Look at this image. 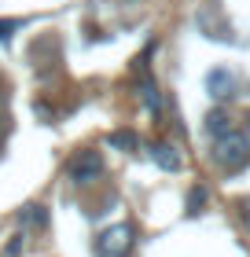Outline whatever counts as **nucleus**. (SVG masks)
Here are the masks:
<instances>
[{
  "mask_svg": "<svg viewBox=\"0 0 250 257\" xmlns=\"http://www.w3.org/2000/svg\"><path fill=\"white\" fill-rule=\"evenodd\" d=\"M213 162L221 169H239L250 162V140L243 133H228L221 140H213Z\"/></svg>",
  "mask_w": 250,
  "mask_h": 257,
  "instance_id": "obj_1",
  "label": "nucleus"
},
{
  "mask_svg": "<svg viewBox=\"0 0 250 257\" xmlns=\"http://www.w3.org/2000/svg\"><path fill=\"white\" fill-rule=\"evenodd\" d=\"M66 177L74 184L100 180L103 177V155H100V151H77V155L70 158V166H66Z\"/></svg>",
  "mask_w": 250,
  "mask_h": 257,
  "instance_id": "obj_2",
  "label": "nucleus"
},
{
  "mask_svg": "<svg viewBox=\"0 0 250 257\" xmlns=\"http://www.w3.org/2000/svg\"><path fill=\"white\" fill-rule=\"evenodd\" d=\"M129 246H133V228H129V224H114V228L100 231L96 253L100 257H125Z\"/></svg>",
  "mask_w": 250,
  "mask_h": 257,
  "instance_id": "obj_3",
  "label": "nucleus"
},
{
  "mask_svg": "<svg viewBox=\"0 0 250 257\" xmlns=\"http://www.w3.org/2000/svg\"><path fill=\"white\" fill-rule=\"evenodd\" d=\"M206 88H210V96L224 99V96H232V92H235V77L228 74V70H210V77H206Z\"/></svg>",
  "mask_w": 250,
  "mask_h": 257,
  "instance_id": "obj_4",
  "label": "nucleus"
},
{
  "mask_svg": "<svg viewBox=\"0 0 250 257\" xmlns=\"http://www.w3.org/2000/svg\"><path fill=\"white\" fill-rule=\"evenodd\" d=\"M151 158H154V166L165 169V173H177V169H181V155H177L173 144H154V147H151Z\"/></svg>",
  "mask_w": 250,
  "mask_h": 257,
  "instance_id": "obj_5",
  "label": "nucleus"
},
{
  "mask_svg": "<svg viewBox=\"0 0 250 257\" xmlns=\"http://www.w3.org/2000/svg\"><path fill=\"white\" fill-rule=\"evenodd\" d=\"M206 133H210L213 140L235 133V121L228 118V110H210V114H206Z\"/></svg>",
  "mask_w": 250,
  "mask_h": 257,
  "instance_id": "obj_6",
  "label": "nucleus"
},
{
  "mask_svg": "<svg viewBox=\"0 0 250 257\" xmlns=\"http://www.w3.org/2000/svg\"><path fill=\"white\" fill-rule=\"evenodd\" d=\"M19 224H22V231H44V228H48V209H44V206H37V202H33V206H26V209H22V217H19Z\"/></svg>",
  "mask_w": 250,
  "mask_h": 257,
  "instance_id": "obj_7",
  "label": "nucleus"
},
{
  "mask_svg": "<svg viewBox=\"0 0 250 257\" xmlns=\"http://www.w3.org/2000/svg\"><path fill=\"white\" fill-rule=\"evenodd\" d=\"M107 144H111L114 151H125V155H133V151L140 147V140H136V133H129V128H118V133L107 136Z\"/></svg>",
  "mask_w": 250,
  "mask_h": 257,
  "instance_id": "obj_8",
  "label": "nucleus"
},
{
  "mask_svg": "<svg viewBox=\"0 0 250 257\" xmlns=\"http://www.w3.org/2000/svg\"><path fill=\"white\" fill-rule=\"evenodd\" d=\"M22 246H26V231H19V235H11V242L4 246V257H22Z\"/></svg>",
  "mask_w": 250,
  "mask_h": 257,
  "instance_id": "obj_9",
  "label": "nucleus"
},
{
  "mask_svg": "<svg viewBox=\"0 0 250 257\" xmlns=\"http://www.w3.org/2000/svg\"><path fill=\"white\" fill-rule=\"evenodd\" d=\"M144 103H147L154 114H158V88H154V81H151V77H144Z\"/></svg>",
  "mask_w": 250,
  "mask_h": 257,
  "instance_id": "obj_10",
  "label": "nucleus"
},
{
  "mask_svg": "<svg viewBox=\"0 0 250 257\" xmlns=\"http://www.w3.org/2000/svg\"><path fill=\"white\" fill-rule=\"evenodd\" d=\"M202 202H206V191H202V188H195L192 195H188V213H199V209H202Z\"/></svg>",
  "mask_w": 250,
  "mask_h": 257,
  "instance_id": "obj_11",
  "label": "nucleus"
},
{
  "mask_svg": "<svg viewBox=\"0 0 250 257\" xmlns=\"http://www.w3.org/2000/svg\"><path fill=\"white\" fill-rule=\"evenodd\" d=\"M19 26H22V22H19V19H0V41H8V37H11V33H15V30H19Z\"/></svg>",
  "mask_w": 250,
  "mask_h": 257,
  "instance_id": "obj_12",
  "label": "nucleus"
},
{
  "mask_svg": "<svg viewBox=\"0 0 250 257\" xmlns=\"http://www.w3.org/2000/svg\"><path fill=\"white\" fill-rule=\"evenodd\" d=\"M239 220H243V228L250 231V202H239Z\"/></svg>",
  "mask_w": 250,
  "mask_h": 257,
  "instance_id": "obj_13",
  "label": "nucleus"
},
{
  "mask_svg": "<svg viewBox=\"0 0 250 257\" xmlns=\"http://www.w3.org/2000/svg\"><path fill=\"white\" fill-rule=\"evenodd\" d=\"M0 147H4V128H0Z\"/></svg>",
  "mask_w": 250,
  "mask_h": 257,
  "instance_id": "obj_14",
  "label": "nucleus"
}]
</instances>
